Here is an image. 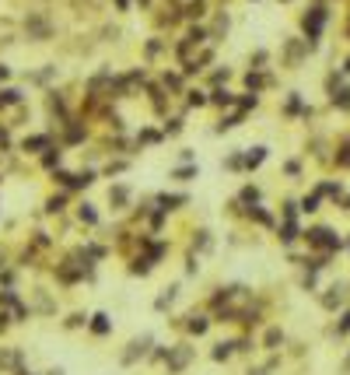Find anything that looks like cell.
<instances>
[{
    "instance_id": "obj_3",
    "label": "cell",
    "mask_w": 350,
    "mask_h": 375,
    "mask_svg": "<svg viewBox=\"0 0 350 375\" xmlns=\"http://www.w3.org/2000/svg\"><path fill=\"white\" fill-rule=\"evenodd\" d=\"M266 158V148H256V154H249V165H259Z\"/></svg>"
},
{
    "instance_id": "obj_4",
    "label": "cell",
    "mask_w": 350,
    "mask_h": 375,
    "mask_svg": "<svg viewBox=\"0 0 350 375\" xmlns=\"http://www.w3.org/2000/svg\"><path fill=\"white\" fill-rule=\"evenodd\" d=\"M189 326H193V333H203V330H207V319H193Z\"/></svg>"
},
{
    "instance_id": "obj_6",
    "label": "cell",
    "mask_w": 350,
    "mask_h": 375,
    "mask_svg": "<svg viewBox=\"0 0 350 375\" xmlns=\"http://www.w3.org/2000/svg\"><path fill=\"white\" fill-rule=\"evenodd\" d=\"M336 102H340V105H350V88H343V91H340V98H336Z\"/></svg>"
},
{
    "instance_id": "obj_2",
    "label": "cell",
    "mask_w": 350,
    "mask_h": 375,
    "mask_svg": "<svg viewBox=\"0 0 350 375\" xmlns=\"http://www.w3.org/2000/svg\"><path fill=\"white\" fill-rule=\"evenodd\" d=\"M228 354H231V347H228V344H217V351H214V358H217V361H224Z\"/></svg>"
},
{
    "instance_id": "obj_5",
    "label": "cell",
    "mask_w": 350,
    "mask_h": 375,
    "mask_svg": "<svg viewBox=\"0 0 350 375\" xmlns=\"http://www.w3.org/2000/svg\"><path fill=\"white\" fill-rule=\"evenodd\" d=\"M280 340V330H270V333H266V344H270V347H273V344H277Z\"/></svg>"
},
{
    "instance_id": "obj_1",
    "label": "cell",
    "mask_w": 350,
    "mask_h": 375,
    "mask_svg": "<svg viewBox=\"0 0 350 375\" xmlns=\"http://www.w3.org/2000/svg\"><path fill=\"white\" fill-rule=\"evenodd\" d=\"M91 330H95V333H109V316H95Z\"/></svg>"
}]
</instances>
